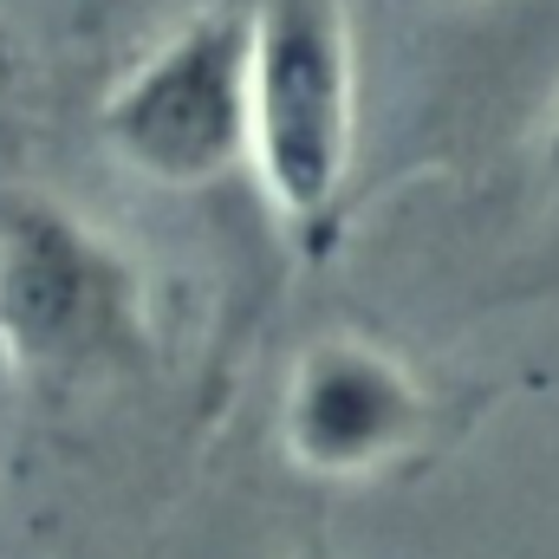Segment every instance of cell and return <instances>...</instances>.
Wrapping results in <instances>:
<instances>
[{
    "label": "cell",
    "instance_id": "6da1fadb",
    "mask_svg": "<svg viewBox=\"0 0 559 559\" xmlns=\"http://www.w3.org/2000/svg\"><path fill=\"white\" fill-rule=\"evenodd\" d=\"M138 325V274L98 228L39 195L0 209V352L20 378H85L111 365Z\"/></svg>",
    "mask_w": 559,
    "mask_h": 559
},
{
    "label": "cell",
    "instance_id": "7a4b0ae2",
    "mask_svg": "<svg viewBox=\"0 0 559 559\" xmlns=\"http://www.w3.org/2000/svg\"><path fill=\"white\" fill-rule=\"evenodd\" d=\"M248 156L293 222L338 202L352 163V39L338 0H261L248 20Z\"/></svg>",
    "mask_w": 559,
    "mask_h": 559
},
{
    "label": "cell",
    "instance_id": "3957f363",
    "mask_svg": "<svg viewBox=\"0 0 559 559\" xmlns=\"http://www.w3.org/2000/svg\"><path fill=\"white\" fill-rule=\"evenodd\" d=\"M98 131L124 169L202 189L248 156V13H202L105 98Z\"/></svg>",
    "mask_w": 559,
    "mask_h": 559
},
{
    "label": "cell",
    "instance_id": "277c9868",
    "mask_svg": "<svg viewBox=\"0 0 559 559\" xmlns=\"http://www.w3.org/2000/svg\"><path fill=\"white\" fill-rule=\"evenodd\" d=\"M423 423H429V404L417 378L365 338H345V332L312 338L286 371L280 442L306 475L365 481L417 442Z\"/></svg>",
    "mask_w": 559,
    "mask_h": 559
},
{
    "label": "cell",
    "instance_id": "5b68a950",
    "mask_svg": "<svg viewBox=\"0 0 559 559\" xmlns=\"http://www.w3.org/2000/svg\"><path fill=\"white\" fill-rule=\"evenodd\" d=\"M540 163H547V182L559 189V118H554V131H547V150H540Z\"/></svg>",
    "mask_w": 559,
    "mask_h": 559
}]
</instances>
